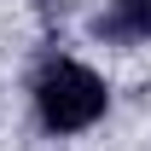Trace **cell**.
<instances>
[{"label": "cell", "mask_w": 151, "mask_h": 151, "mask_svg": "<svg viewBox=\"0 0 151 151\" xmlns=\"http://www.w3.org/2000/svg\"><path fill=\"white\" fill-rule=\"evenodd\" d=\"M93 35L105 47H139V41H151V0H111L93 18Z\"/></svg>", "instance_id": "7a4b0ae2"}, {"label": "cell", "mask_w": 151, "mask_h": 151, "mask_svg": "<svg viewBox=\"0 0 151 151\" xmlns=\"http://www.w3.org/2000/svg\"><path fill=\"white\" fill-rule=\"evenodd\" d=\"M35 111H41V128L47 134H81V128H93L99 116L111 111V87L87 64L52 58L35 76Z\"/></svg>", "instance_id": "6da1fadb"}]
</instances>
